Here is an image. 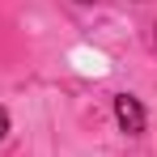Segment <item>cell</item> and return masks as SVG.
I'll return each mask as SVG.
<instances>
[{"label": "cell", "mask_w": 157, "mask_h": 157, "mask_svg": "<svg viewBox=\"0 0 157 157\" xmlns=\"http://www.w3.org/2000/svg\"><path fill=\"white\" fill-rule=\"evenodd\" d=\"M115 119H119V128L128 132V136H140L144 132V106L136 102L132 94H119L115 98Z\"/></svg>", "instance_id": "6da1fadb"}, {"label": "cell", "mask_w": 157, "mask_h": 157, "mask_svg": "<svg viewBox=\"0 0 157 157\" xmlns=\"http://www.w3.org/2000/svg\"><path fill=\"white\" fill-rule=\"evenodd\" d=\"M0 136H9V115L0 110Z\"/></svg>", "instance_id": "7a4b0ae2"}]
</instances>
